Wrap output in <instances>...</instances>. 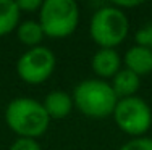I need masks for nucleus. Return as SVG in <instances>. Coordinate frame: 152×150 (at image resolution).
I'll return each mask as SVG.
<instances>
[{"instance_id":"f257e3e1","label":"nucleus","mask_w":152,"mask_h":150,"mask_svg":"<svg viewBox=\"0 0 152 150\" xmlns=\"http://www.w3.org/2000/svg\"><path fill=\"white\" fill-rule=\"evenodd\" d=\"M5 123L18 137L37 139L47 131L50 118L42 102L29 97H18L7 105Z\"/></svg>"},{"instance_id":"f03ea898","label":"nucleus","mask_w":152,"mask_h":150,"mask_svg":"<svg viewBox=\"0 0 152 150\" xmlns=\"http://www.w3.org/2000/svg\"><path fill=\"white\" fill-rule=\"evenodd\" d=\"M75 107L88 118L104 120L113 115L118 97L110 83L104 79H84L73 89Z\"/></svg>"},{"instance_id":"7ed1b4c3","label":"nucleus","mask_w":152,"mask_h":150,"mask_svg":"<svg viewBox=\"0 0 152 150\" xmlns=\"http://www.w3.org/2000/svg\"><path fill=\"white\" fill-rule=\"evenodd\" d=\"M129 21L125 12L117 7H102L92 15L89 33L100 49H115L126 39Z\"/></svg>"},{"instance_id":"20e7f679","label":"nucleus","mask_w":152,"mask_h":150,"mask_svg":"<svg viewBox=\"0 0 152 150\" xmlns=\"http://www.w3.org/2000/svg\"><path fill=\"white\" fill-rule=\"evenodd\" d=\"M79 8L73 0H45L39 10V24L47 37L63 39L75 33Z\"/></svg>"},{"instance_id":"39448f33","label":"nucleus","mask_w":152,"mask_h":150,"mask_svg":"<svg viewBox=\"0 0 152 150\" xmlns=\"http://www.w3.org/2000/svg\"><path fill=\"white\" fill-rule=\"evenodd\" d=\"M113 120L117 126L125 134L133 137H142L152 128V110L146 100L141 97L118 99L113 112Z\"/></svg>"},{"instance_id":"423d86ee","label":"nucleus","mask_w":152,"mask_h":150,"mask_svg":"<svg viewBox=\"0 0 152 150\" xmlns=\"http://www.w3.org/2000/svg\"><path fill=\"white\" fill-rule=\"evenodd\" d=\"M55 55L47 47H34L24 52L16 62V73L26 84H42L52 76L55 70Z\"/></svg>"},{"instance_id":"0eeeda50","label":"nucleus","mask_w":152,"mask_h":150,"mask_svg":"<svg viewBox=\"0 0 152 150\" xmlns=\"http://www.w3.org/2000/svg\"><path fill=\"white\" fill-rule=\"evenodd\" d=\"M91 66L99 79H108V78L112 79L120 71L121 58L115 52V49H99L92 57Z\"/></svg>"},{"instance_id":"6e6552de","label":"nucleus","mask_w":152,"mask_h":150,"mask_svg":"<svg viewBox=\"0 0 152 150\" xmlns=\"http://www.w3.org/2000/svg\"><path fill=\"white\" fill-rule=\"evenodd\" d=\"M123 63L126 70L133 71L139 78L144 74H149L152 73V50L141 47V45H133L125 53Z\"/></svg>"},{"instance_id":"1a4fd4ad","label":"nucleus","mask_w":152,"mask_h":150,"mask_svg":"<svg viewBox=\"0 0 152 150\" xmlns=\"http://www.w3.org/2000/svg\"><path fill=\"white\" fill-rule=\"evenodd\" d=\"M42 105H44L50 120H63L71 113L75 103H73V97L68 95L66 92L53 91L45 95Z\"/></svg>"},{"instance_id":"9d476101","label":"nucleus","mask_w":152,"mask_h":150,"mask_svg":"<svg viewBox=\"0 0 152 150\" xmlns=\"http://www.w3.org/2000/svg\"><path fill=\"white\" fill-rule=\"evenodd\" d=\"M112 89L118 99H126V97H134L136 92L141 87V78L134 74L129 70H120L113 78H112Z\"/></svg>"},{"instance_id":"9b49d317","label":"nucleus","mask_w":152,"mask_h":150,"mask_svg":"<svg viewBox=\"0 0 152 150\" xmlns=\"http://www.w3.org/2000/svg\"><path fill=\"white\" fill-rule=\"evenodd\" d=\"M21 12L16 2L13 0H0V37L10 34L20 26Z\"/></svg>"},{"instance_id":"f8f14e48","label":"nucleus","mask_w":152,"mask_h":150,"mask_svg":"<svg viewBox=\"0 0 152 150\" xmlns=\"http://www.w3.org/2000/svg\"><path fill=\"white\" fill-rule=\"evenodd\" d=\"M16 34H18V39H20L21 44L28 45L29 49L39 47L42 39L45 37L44 31H42V26L39 24V21H34V20L21 21L20 26L16 28Z\"/></svg>"},{"instance_id":"ddd939ff","label":"nucleus","mask_w":152,"mask_h":150,"mask_svg":"<svg viewBox=\"0 0 152 150\" xmlns=\"http://www.w3.org/2000/svg\"><path fill=\"white\" fill-rule=\"evenodd\" d=\"M134 39H136V45L152 50V23H147L146 26L137 29Z\"/></svg>"},{"instance_id":"4468645a","label":"nucleus","mask_w":152,"mask_h":150,"mask_svg":"<svg viewBox=\"0 0 152 150\" xmlns=\"http://www.w3.org/2000/svg\"><path fill=\"white\" fill-rule=\"evenodd\" d=\"M118 150H152V139L149 137H136L121 145Z\"/></svg>"},{"instance_id":"2eb2a0df","label":"nucleus","mask_w":152,"mask_h":150,"mask_svg":"<svg viewBox=\"0 0 152 150\" xmlns=\"http://www.w3.org/2000/svg\"><path fill=\"white\" fill-rule=\"evenodd\" d=\"M10 150H42L39 142L36 139H26V137H18L12 144Z\"/></svg>"},{"instance_id":"dca6fc26","label":"nucleus","mask_w":152,"mask_h":150,"mask_svg":"<svg viewBox=\"0 0 152 150\" xmlns=\"http://www.w3.org/2000/svg\"><path fill=\"white\" fill-rule=\"evenodd\" d=\"M18 8H20V12H26V13H32L36 12V10H41L42 7V2L41 0H18L16 2Z\"/></svg>"},{"instance_id":"f3484780","label":"nucleus","mask_w":152,"mask_h":150,"mask_svg":"<svg viewBox=\"0 0 152 150\" xmlns=\"http://www.w3.org/2000/svg\"><path fill=\"white\" fill-rule=\"evenodd\" d=\"M141 5V2H115L113 7H117V8H129V7H137Z\"/></svg>"}]
</instances>
